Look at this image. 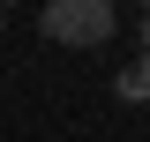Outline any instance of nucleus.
<instances>
[{"mask_svg": "<svg viewBox=\"0 0 150 142\" xmlns=\"http://www.w3.org/2000/svg\"><path fill=\"white\" fill-rule=\"evenodd\" d=\"M120 97H150V60H143V67H128V75H120Z\"/></svg>", "mask_w": 150, "mask_h": 142, "instance_id": "obj_2", "label": "nucleus"}, {"mask_svg": "<svg viewBox=\"0 0 150 142\" xmlns=\"http://www.w3.org/2000/svg\"><path fill=\"white\" fill-rule=\"evenodd\" d=\"M112 0H45V15H38V30L53 37V45H105L112 37Z\"/></svg>", "mask_w": 150, "mask_h": 142, "instance_id": "obj_1", "label": "nucleus"}, {"mask_svg": "<svg viewBox=\"0 0 150 142\" xmlns=\"http://www.w3.org/2000/svg\"><path fill=\"white\" fill-rule=\"evenodd\" d=\"M143 45H150V15H143Z\"/></svg>", "mask_w": 150, "mask_h": 142, "instance_id": "obj_3", "label": "nucleus"}, {"mask_svg": "<svg viewBox=\"0 0 150 142\" xmlns=\"http://www.w3.org/2000/svg\"><path fill=\"white\" fill-rule=\"evenodd\" d=\"M0 22H8V8H0Z\"/></svg>", "mask_w": 150, "mask_h": 142, "instance_id": "obj_4", "label": "nucleus"}]
</instances>
